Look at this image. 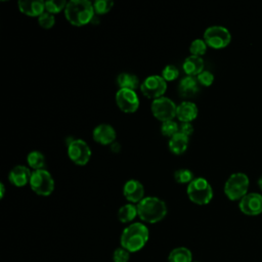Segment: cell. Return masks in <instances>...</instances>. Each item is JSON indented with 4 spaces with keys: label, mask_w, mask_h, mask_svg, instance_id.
Wrapping results in <instances>:
<instances>
[{
    "label": "cell",
    "mask_w": 262,
    "mask_h": 262,
    "mask_svg": "<svg viewBox=\"0 0 262 262\" xmlns=\"http://www.w3.org/2000/svg\"><path fill=\"white\" fill-rule=\"evenodd\" d=\"M18 10L28 16L37 18L45 11V1L42 0H20L17 2Z\"/></svg>",
    "instance_id": "obj_17"
},
{
    "label": "cell",
    "mask_w": 262,
    "mask_h": 262,
    "mask_svg": "<svg viewBox=\"0 0 262 262\" xmlns=\"http://www.w3.org/2000/svg\"><path fill=\"white\" fill-rule=\"evenodd\" d=\"M92 137L95 142L101 145H108L116 142L117 132L115 128L106 123L97 125L92 131Z\"/></svg>",
    "instance_id": "obj_14"
},
{
    "label": "cell",
    "mask_w": 262,
    "mask_h": 262,
    "mask_svg": "<svg viewBox=\"0 0 262 262\" xmlns=\"http://www.w3.org/2000/svg\"><path fill=\"white\" fill-rule=\"evenodd\" d=\"M166 82H171L176 80L179 77V70L177 67L174 64H167L163 70H162V75H161Z\"/></svg>",
    "instance_id": "obj_30"
},
{
    "label": "cell",
    "mask_w": 262,
    "mask_h": 262,
    "mask_svg": "<svg viewBox=\"0 0 262 262\" xmlns=\"http://www.w3.org/2000/svg\"><path fill=\"white\" fill-rule=\"evenodd\" d=\"M178 132H179V125L173 120L163 122L162 125H161V133L164 136H167V137L171 138L172 136H174Z\"/></svg>",
    "instance_id": "obj_28"
},
{
    "label": "cell",
    "mask_w": 262,
    "mask_h": 262,
    "mask_svg": "<svg viewBox=\"0 0 262 262\" xmlns=\"http://www.w3.org/2000/svg\"><path fill=\"white\" fill-rule=\"evenodd\" d=\"M111 146H112V150H113V151H115V152H116V151H118V150L120 149V144H119V143H117V142H114Z\"/></svg>",
    "instance_id": "obj_36"
},
{
    "label": "cell",
    "mask_w": 262,
    "mask_h": 262,
    "mask_svg": "<svg viewBox=\"0 0 262 262\" xmlns=\"http://www.w3.org/2000/svg\"><path fill=\"white\" fill-rule=\"evenodd\" d=\"M208 48L207 43L205 42L204 39H194L189 46V51L191 53V55H195V56H202L206 53Z\"/></svg>",
    "instance_id": "obj_27"
},
{
    "label": "cell",
    "mask_w": 262,
    "mask_h": 262,
    "mask_svg": "<svg viewBox=\"0 0 262 262\" xmlns=\"http://www.w3.org/2000/svg\"><path fill=\"white\" fill-rule=\"evenodd\" d=\"M238 208L242 213L255 216L262 213V194L258 192H248L238 202Z\"/></svg>",
    "instance_id": "obj_12"
},
{
    "label": "cell",
    "mask_w": 262,
    "mask_h": 262,
    "mask_svg": "<svg viewBox=\"0 0 262 262\" xmlns=\"http://www.w3.org/2000/svg\"><path fill=\"white\" fill-rule=\"evenodd\" d=\"M179 132L189 137L193 133V126L191 123H181L179 126Z\"/></svg>",
    "instance_id": "obj_34"
},
{
    "label": "cell",
    "mask_w": 262,
    "mask_h": 262,
    "mask_svg": "<svg viewBox=\"0 0 262 262\" xmlns=\"http://www.w3.org/2000/svg\"><path fill=\"white\" fill-rule=\"evenodd\" d=\"M149 230L141 222H134L125 227L120 236V245L130 253L140 251L147 243Z\"/></svg>",
    "instance_id": "obj_1"
},
{
    "label": "cell",
    "mask_w": 262,
    "mask_h": 262,
    "mask_svg": "<svg viewBox=\"0 0 262 262\" xmlns=\"http://www.w3.org/2000/svg\"><path fill=\"white\" fill-rule=\"evenodd\" d=\"M168 262H192V253L186 247L174 248L168 255Z\"/></svg>",
    "instance_id": "obj_22"
},
{
    "label": "cell",
    "mask_w": 262,
    "mask_h": 262,
    "mask_svg": "<svg viewBox=\"0 0 262 262\" xmlns=\"http://www.w3.org/2000/svg\"><path fill=\"white\" fill-rule=\"evenodd\" d=\"M5 194V185L3 182L0 183V199H3Z\"/></svg>",
    "instance_id": "obj_35"
},
{
    "label": "cell",
    "mask_w": 262,
    "mask_h": 262,
    "mask_svg": "<svg viewBox=\"0 0 262 262\" xmlns=\"http://www.w3.org/2000/svg\"><path fill=\"white\" fill-rule=\"evenodd\" d=\"M38 24L43 29H51L55 25V16L47 11H44L38 17Z\"/></svg>",
    "instance_id": "obj_31"
},
{
    "label": "cell",
    "mask_w": 262,
    "mask_h": 262,
    "mask_svg": "<svg viewBox=\"0 0 262 262\" xmlns=\"http://www.w3.org/2000/svg\"><path fill=\"white\" fill-rule=\"evenodd\" d=\"M31 189L38 195L49 196L54 190V179L46 169L35 170L30 179Z\"/></svg>",
    "instance_id": "obj_6"
},
{
    "label": "cell",
    "mask_w": 262,
    "mask_h": 262,
    "mask_svg": "<svg viewBox=\"0 0 262 262\" xmlns=\"http://www.w3.org/2000/svg\"><path fill=\"white\" fill-rule=\"evenodd\" d=\"M188 199L200 206L209 204L213 199V188L204 177H195L186 187Z\"/></svg>",
    "instance_id": "obj_4"
},
{
    "label": "cell",
    "mask_w": 262,
    "mask_h": 262,
    "mask_svg": "<svg viewBox=\"0 0 262 262\" xmlns=\"http://www.w3.org/2000/svg\"><path fill=\"white\" fill-rule=\"evenodd\" d=\"M27 163L30 169L40 170L44 169L45 166V157L39 150H32L27 156Z\"/></svg>",
    "instance_id": "obj_24"
},
{
    "label": "cell",
    "mask_w": 262,
    "mask_h": 262,
    "mask_svg": "<svg viewBox=\"0 0 262 262\" xmlns=\"http://www.w3.org/2000/svg\"><path fill=\"white\" fill-rule=\"evenodd\" d=\"M203 39L209 47L213 49H222L230 43L231 34L227 28L215 25L208 27L205 30Z\"/></svg>",
    "instance_id": "obj_7"
},
{
    "label": "cell",
    "mask_w": 262,
    "mask_h": 262,
    "mask_svg": "<svg viewBox=\"0 0 262 262\" xmlns=\"http://www.w3.org/2000/svg\"><path fill=\"white\" fill-rule=\"evenodd\" d=\"M138 217L146 223H157L162 221L167 213L168 208L166 203L158 196H145L137 205Z\"/></svg>",
    "instance_id": "obj_3"
},
{
    "label": "cell",
    "mask_w": 262,
    "mask_h": 262,
    "mask_svg": "<svg viewBox=\"0 0 262 262\" xmlns=\"http://www.w3.org/2000/svg\"><path fill=\"white\" fill-rule=\"evenodd\" d=\"M67 20L74 27L88 25L94 18L93 2L89 0H70L64 9Z\"/></svg>",
    "instance_id": "obj_2"
},
{
    "label": "cell",
    "mask_w": 262,
    "mask_h": 262,
    "mask_svg": "<svg viewBox=\"0 0 262 262\" xmlns=\"http://www.w3.org/2000/svg\"><path fill=\"white\" fill-rule=\"evenodd\" d=\"M192 262H199V261H192Z\"/></svg>",
    "instance_id": "obj_38"
},
{
    "label": "cell",
    "mask_w": 262,
    "mask_h": 262,
    "mask_svg": "<svg viewBox=\"0 0 262 262\" xmlns=\"http://www.w3.org/2000/svg\"><path fill=\"white\" fill-rule=\"evenodd\" d=\"M141 93L149 99H157L164 96L167 90V82L160 75H150L140 84Z\"/></svg>",
    "instance_id": "obj_9"
},
{
    "label": "cell",
    "mask_w": 262,
    "mask_h": 262,
    "mask_svg": "<svg viewBox=\"0 0 262 262\" xmlns=\"http://www.w3.org/2000/svg\"><path fill=\"white\" fill-rule=\"evenodd\" d=\"M198 82L200 83V85L208 87L211 86L214 82V75L210 72V71H206L204 70L200 75L196 76Z\"/></svg>",
    "instance_id": "obj_33"
},
{
    "label": "cell",
    "mask_w": 262,
    "mask_h": 262,
    "mask_svg": "<svg viewBox=\"0 0 262 262\" xmlns=\"http://www.w3.org/2000/svg\"><path fill=\"white\" fill-rule=\"evenodd\" d=\"M195 177L193 176V173L189 169L181 168L174 172V179L177 183L180 184H189Z\"/></svg>",
    "instance_id": "obj_25"
},
{
    "label": "cell",
    "mask_w": 262,
    "mask_h": 262,
    "mask_svg": "<svg viewBox=\"0 0 262 262\" xmlns=\"http://www.w3.org/2000/svg\"><path fill=\"white\" fill-rule=\"evenodd\" d=\"M114 6V2L112 0H96L93 2V8L95 14L102 15L111 11Z\"/></svg>",
    "instance_id": "obj_29"
},
{
    "label": "cell",
    "mask_w": 262,
    "mask_h": 262,
    "mask_svg": "<svg viewBox=\"0 0 262 262\" xmlns=\"http://www.w3.org/2000/svg\"><path fill=\"white\" fill-rule=\"evenodd\" d=\"M123 194L129 203L137 205L145 198L143 184L137 179H129L123 186Z\"/></svg>",
    "instance_id": "obj_13"
},
{
    "label": "cell",
    "mask_w": 262,
    "mask_h": 262,
    "mask_svg": "<svg viewBox=\"0 0 262 262\" xmlns=\"http://www.w3.org/2000/svg\"><path fill=\"white\" fill-rule=\"evenodd\" d=\"M68 156L70 160L77 166H85L88 164L92 151L88 143L80 138H72L67 142Z\"/></svg>",
    "instance_id": "obj_8"
},
{
    "label": "cell",
    "mask_w": 262,
    "mask_h": 262,
    "mask_svg": "<svg viewBox=\"0 0 262 262\" xmlns=\"http://www.w3.org/2000/svg\"><path fill=\"white\" fill-rule=\"evenodd\" d=\"M150 110L152 116L163 123L166 121H171L176 117L177 105L169 97L162 96L152 100Z\"/></svg>",
    "instance_id": "obj_10"
},
{
    "label": "cell",
    "mask_w": 262,
    "mask_h": 262,
    "mask_svg": "<svg viewBox=\"0 0 262 262\" xmlns=\"http://www.w3.org/2000/svg\"><path fill=\"white\" fill-rule=\"evenodd\" d=\"M204 59L200 56L189 55L187 56L182 63V70L186 76L196 77L204 71Z\"/></svg>",
    "instance_id": "obj_19"
},
{
    "label": "cell",
    "mask_w": 262,
    "mask_h": 262,
    "mask_svg": "<svg viewBox=\"0 0 262 262\" xmlns=\"http://www.w3.org/2000/svg\"><path fill=\"white\" fill-rule=\"evenodd\" d=\"M136 216H138V212L137 206L135 204H125L120 207L118 211V219L122 223H130L135 219Z\"/></svg>",
    "instance_id": "obj_23"
},
{
    "label": "cell",
    "mask_w": 262,
    "mask_h": 262,
    "mask_svg": "<svg viewBox=\"0 0 262 262\" xmlns=\"http://www.w3.org/2000/svg\"><path fill=\"white\" fill-rule=\"evenodd\" d=\"M199 114L196 104L190 100H184L177 105L176 118L181 123H191Z\"/></svg>",
    "instance_id": "obj_16"
},
{
    "label": "cell",
    "mask_w": 262,
    "mask_h": 262,
    "mask_svg": "<svg viewBox=\"0 0 262 262\" xmlns=\"http://www.w3.org/2000/svg\"><path fill=\"white\" fill-rule=\"evenodd\" d=\"M129 259H130V252L122 247L116 249L113 253L114 262H128Z\"/></svg>",
    "instance_id": "obj_32"
},
{
    "label": "cell",
    "mask_w": 262,
    "mask_h": 262,
    "mask_svg": "<svg viewBox=\"0 0 262 262\" xmlns=\"http://www.w3.org/2000/svg\"><path fill=\"white\" fill-rule=\"evenodd\" d=\"M188 146V136L178 132L172 136L168 141V147L170 151L176 156H180L187 149Z\"/></svg>",
    "instance_id": "obj_20"
},
{
    "label": "cell",
    "mask_w": 262,
    "mask_h": 262,
    "mask_svg": "<svg viewBox=\"0 0 262 262\" xmlns=\"http://www.w3.org/2000/svg\"><path fill=\"white\" fill-rule=\"evenodd\" d=\"M118 107L126 114H133L139 107V98L135 90L119 89L115 96Z\"/></svg>",
    "instance_id": "obj_11"
},
{
    "label": "cell",
    "mask_w": 262,
    "mask_h": 262,
    "mask_svg": "<svg viewBox=\"0 0 262 262\" xmlns=\"http://www.w3.org/2000/svg\"><path fill=\"white\" fill-rule=\"evenodd\" d=\"M249 177L244 172L232 173L224 184V193L230 201H239L248 193Z\"/></svg>",
    "instance_id": "obj_5"
},
{
    "label": "cell",
    "mask_w": 262,
    "mask_h": 262,
    "mask_svg": "<svg viewBox=\"0 0 262 262\" xmlns=\"http://www.w3.org/2000/svg\"><path fill=\"white\" fill-rule=\"evenodd\" d=\"M31 176L32 172L29 167L25 165H16L9 171L8 180L12 185L23 187L30 182Z\"/></svg>",
    "instance_id": "obj_15"
},
{
    "label": "cell",
    "mask_w": 262,
    "mask_h": 262,
    "mask_svg": "<svg viewBox=\"0 0 262 262\" xmlns=\"http://www.w3.org/2000/svg\"><path fill=\"white\" fill-rule=\"evenodd\" d=\"M200 91V83L196 77L185 76L178 84V92L183 98H190L196 95Z\"/></svg>",
    "instance_id": "obj_18"
},
{
    "label": "cell",
    "mask_w": 262,
    "mask_h": 262,
    "mask_svg": "<svg viewBox=\"0 0 262 262\" xmlns=\"http://www.w3.org/2000/svg\"><path fill=\"white\" fill-rule=\"evenodd\" d=\"M67 4H68V1H64V0H48V1H45V11L51 14L59 13L62 10L64 11Z\"/></svg>",
    "instance_id": "obj_26"
},
{
    "label": "cell",
    "mask_w": 262,
    "mask_h": 262,
    "mask_svg": "<svg viewBox=\"0 0 262 262\" xmlns=\"http://www.w3.org/2000/svg\"><path fill=\"white\" fill-rule=\"evenodd\" d=\"M117 84L120 89L136 90L139 86V79L131 73H121L117 77Z\"/></svg>",
    "instance_id": "obj_21"
},
{
    "label": "cell",
    "mask_w": 262,
    "mask_h": 262,
    "mask_svg": "<svg viewBox=\"0 0 262 262\" xmlns=\"http://www.w3.org/2000/svg\"><path fill=\"white\" fill-rule=\"evenodd\" d=\"M258 185H259V187L261 188V190H262V175L259 177V179H258Z\"/></svg>",
    "instance_id": "obj_37"
}]
</instances>
